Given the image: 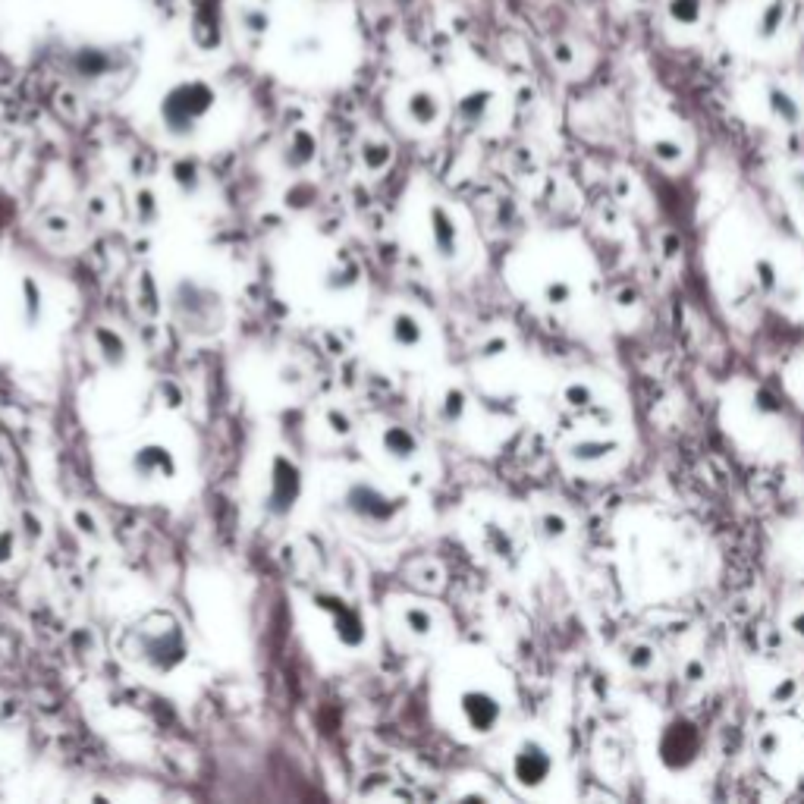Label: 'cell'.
Segmentation results:
<instances>
[{
    "instance_id": "cell-6",
    "label": "cell",
    "mask_w": 804,
    "mask_h": 804,
    "mask_svg": "<svg viewBox=\"0 0 804 804\" xmlns=\"http://www.w3.org/2000/svg\"><path fill=\"white\" fill-rule=\"evenodd\" d=\"M629 452V443H625L622 433H616L612 427L594 424L591 431L572 433L563 443L559 456L569 465L572 471H585V475H594V471H610L616 469L619 462Z\"/></svg>"
},
{
    "instance_id": "cell-23",
    "label": "cell",
    "mask_w": 804,
    "mask_h": 804,
    "mask_svg": "<svg viewBox=\"0 0 804 804\" xmlns=\"http://www.w3.org/2000/svg\"><path fill=\"white\" fill-rule=\"evenodd\" d=\"M380 446L393 462H412L418 456V437L402 424H387L380 433Z\"/></svg>"
},
{
    "instance_id": "cell-17",
    "label": "cell",
    "mask_w": 804,
    "mask_h": 804,
    "mask_svg": "<svg viewBox=\"0 0 804 804\" xmlns=\"http://www.w3.org/2000/svg\"><path fill=\"white\" fill-rule=\"evenodd\" d=\"M402 111H406V120L412 126H418V130H433V126L443 120V101H440V94L431 92V88H412V92L406 94Z\"/></svg>"
},
{
    "instance_id": "cell-39",
    "label": "cell",
    "mask_w": 804,
    "mask_h": 804,
    "mask_svg": "<svg viewBox=\"0 0 804 804\" xmlns=\"http://www.w3.org/2000/svg\"><path fill=\"white\" fill-rule=\"evenodd\" d=\"M174 176H176V183H183V186H189L195 192V186H199V167H195L192 161H180L174 167Z\"/></svg>"
},
{
    "instance_id": "cell-31",
    "label": "cell",
    "mask_w": 804,
    "mask_h": 804,
    "mask_svg": "<svg viewBox=\"0 0 804 804\" xmlns=\"http://www.w3.org/2000/svg\"><path fill=\"white\" fill-rule=\"evenodd\" d=\"M782 22H786V10H782L780 0H770V4H764L761 16H757V25H755L757 41H773V38H780Z\"/></svg>"
},
{
    "instance_id": "cell-35",
    "label": "cell",
    "mask_w": 804,
    "mask_h": 804,
    "mask_svg": "<svg viewBox=\"0 0 804 804\" xmlns=\"http://www.w3.org/2000/svg\"><path fill=\"white\" fill-rule=\"evenodd\" d=\"M782 629H786V635H792L799 644H804V601L782 610Z\"/></svg>"
},
{
    "instance_id": "cell-18",
    "label": "cell",
    "mask_w": 804,
    "mask_h": 804,
    "mask_svg": "<svg viewBox=\"0 0 804 804\" xmlns=\"http://www.w3.org/2000/svg\"><path fill=\"white\" fill-rule=\"evenodd\" d=\"M619 657H622V666L635 675H654L660 669V648L654 641H644V638H631L619 648Z\"/></svg>"
},
{
    "instance_id": "cell-10",
    "label": "cell",
    "mask_w": 804,
    "mask_h": 804,
    "mask_svg": "<svg viewBox=\"0 0 804 804\" xmlns=\"http://www.w3.org/2000/svg\"><path fill=\"white\" fill-rule=\"evenodd\" d=\"M751 692L761 698L764 707H770V710H782V707L799 704L801 682H799V675H792L782 666H757L755 675H751Z\"/></svg>"
},
{
    "instance_id": "cell-25",
    "label": "cell",
    "mask_w": 804,
    "mask_h": 804,
    "mask_svg": "<svg viewBox=\"0 0 804 804\" xmlns=\"http://www.w3.org/2000/svg\"><path fill=\"white\" fill-rule=\"evenodd\" d=\"M317 157V136L308 130H296L290 136V142H286V167L290 170H305L311 161Z\"/></svg>"
},
{
    "instance_id": "cell-13",
    "label": "cell",
    "mask_w": 804,
    "mask_h": 804,
    "mask_svg": "<svg viewBox=\"0 0 804 804\" xmlns=\"http://www.w3.org/2000/svg\"><path fill=\"white\" fill-rule=\"evenodd\" d=\"M189 31H192V44L204 54H214L223 48V6L220 0H195L192 16H189Z\"/></svg>"
},
{
    "instance_id": "cell-34",
    "label": "cell",
    "mask_w": 804,
    "mask_h": 804,
    "mask_svg": "<svg viewBox=\"0 0 804 804\" xmlns=\"http://www.w3.org/2000/svg\"><path fill=\"white\" fill-rule=\"evenodd\" d=\"M465 408H469V397H465V390L450 387V390L443 393V402H440V418L450 421V424H456V421L465 418Z\"/></svg>"
},
{
    "instance_id": "cell-16",
    "label": "cell",
    "mask_w": 804,
    "mask_h": 804,
    "mask_svg": "<svg viewBox=\"0 0 804 804\" xmlns=\"http://www.w3.org/2000/svg\"><path fill=\"white\" fill-rule=\"evenodd\" d=\"M572 532H576V522H572V515L566 513L563 506H557V503H547V506H540L538 513H534V534H538L547 547L566 544V540L572 538Z\"/></svg>"
},
{
    "instance_id": "cell-14",
    "label": "cell",
    "mask_w": 804,
    "mask_h": 804,
    "mask_svg": "<svg viewBox=\"0 0 804 804\" xmlns=\"http://www.w3.org/2000/svg\"><path fill=\"white\" fill-rule=\"evenodd\" d=\"M427 229H431V246L440 261H459L462 258V227L456 214L446 204H431L427 208Z\"/></svg>"
},
{
    "instance_id": "cell-19",
    "label": "cell",
    "mask_w": 804,
    "mask_h": 804,
    "mask_svg": "<svg viewBox=\"0 0 804 804\" xmlns=\"http://www.w3.org/2000/svg\"><path fill=\"white\" fill-rule=\"evenodd\" d=\"M424 336H427L424 324L412 311H397L390 317V343L399 353H421L424 349Z\"/></svg>"
},
{
    "instance_id": "cell-29",
    "label": "cell",
    "mask_w": 804,
    "mask_h": 804,
    "mask_svg": "<svg viewBox=\"0 0 804 804\" xmlns=\"http://www.w3.org/2000/svg\"><path fill=\"white\" fill-rule=\"evenodd\" d=\"M402 629H406L412 638H431L433 629H437V616H433V610H427V606L408 603V606H402Z\"/></svg>"
},
{
    "instance_id": "cell-9",
    "label": "cell",
    "mask_w": 804,
    "mask_h": 804,
    "mask_svg": "<svg viewBox=\"0 0 804 804\" xmlns=\"http://www.w3.org/2000/svg\"><path fill=\"white\" fill-rule=\"evenodd\" d=\"M138 654H142V660L148 663L151 669H157V673H170V669H176L183 660H186L189 648H186V638H183L180 629H145L142 631V644H138Z\"/></svg>"
},
{
    "instance_id": "cell-37",
    "label": "cell",
    "mask_w": 804,
    "mask_h": 804,
    "mask_svg": "<svg viewBox=\"0 0 804 804\" xmlns=\"http://www.w3.org/2000/svg\"><path fill=\"white\" fill-rule=\"evenodd\" d=\"M22 296H25V317L35 324L38 315H41V290H38L35 280H29V277L22 280Z\"/></svg>"
},
{
    "instance_id": "cell-8",
    "label": "cell",
    "mask_w": 804,
    "mask_h": 804,
    "mask_svg": "<svg viewBox=\"0 0 804 804\" xmlns=\"http://www.w3.org/2000/svg\"><path fill=\"white\" fill-rule=\"evenodd\" d=\"M757 107L770 123L782 126V130H799L804 126V101L795 94V88L782 85V82H757Z\"/></svg>"
},
{
    "instance_id": "cell-24",
    "label": "cell",
    "mask_w": 804,
    "mask_h": 804,
    "mask_svg": "<svg viewBox=\"0 0 804 804\" xmlns=\"http://www.w3.org/2000/svg\"><path fill=\"white\" fill-rule=\"evenodd\" d=\"M236 25H239V31L246 38H252V41H264L267 31H271V10L267 6H258V4H239L236 6Z\"/></svg>"
},
{
    "instance_id": "cell-27",
    "label": "cell",
    "mask_w": 804,
    "mask_h": 804,
    "mask_svg": "<svg viewBox=\"0 0 804 804\" xmlns=\"http://www.w3.org/2000/svg\"><path fill=\"white\" fill-rule=\"evenodd\" d=\"M73 69L82 76V79H101V76H107L113 69V60H111V54L101 48H82V50H76V57H73Z\"/></svg>"
},
{
    "instance_id": "cell-2",
    "label": "cell",
    "mask_w": 804,
    "mask_h": 804,
    "mask_svg": "<svg viewBox=\"0 0 804 804\" xmlns=\"http://www.w3.org/2000/svg\"><path fill=\"white\" fill-rule=\"evenodd\" d=\"M726 406H729V412H732V421L726 431L742 433L745 427L755 431V424H757L755 446H764L767 440H773V443L782 446V437L789 433V421H786V415H782L780 402H776V397L767 390V387L738 384L736 390L729 393Z\"/></svg>"
},
{
    "instance_id": "cell-43",
    "label": "cell",
    "mask_w": 804,
    "mask_h": 804,
    "mask_svg": "<svg viewBox=\"0 0 804 804\" xmlns=\"http://www.w3.org/2000/svg\"><path fill=\"white\" fill-rule=\"evenodd\" d=\"M799 397H801V406H804V390H801V393H799Z\"/></svg>"
},
{
    "instance_id": "cell-26",
    "label": "cell",
    "mask_w": 804,
    "mask_h": 804,
    "mask_svg": "<svg viewBox=\"0 0 804 804\" xmlns=\"http://www.w3.org/2000/svg\"><path fill=\"white\" fill-rule=\"evenodd\" d=\"M707 4L704 0H666V19L679 31H694L704 22Z\"/></svg>"
},
{
    "instance_id": "cell-5",
    "label": "cell",
    "mask_w": 804,
    "mask_h": 804,
    "mask_svg": "<svg viewBox=\"0 0 804 804\" xmlns=\"http://www.w3.org/2000/svg\"><path fill=\"white\" fill-rule=\"evenodd\" d=\"M340 509L368 532H390L402 522L406 503L402 496L387 494L380 484L374 481H349L340 494Z\"/></svg>"
},
{
    "instance_id": "cell-44",
    "label": "cell",
    "mask_w": 804,
    "mask_h": 804,
    "mask_svg": "<svg viewBox=\"0 0 804 804\" xmlns=\"http://www.w3.org/2000/svg\"><path fill=\"white\" fill-rule=\"evenodd\" d=\"M0 494H4V484H0Z\"/></svg>"
},
{
    "instance_id": "cell-32",
    "label": "cell",
    "mask_w": 804,
    "mask_h": 804,
    "mask_svg": "<svg viewBox=\"0 0 804 804\" xmlns=\"http://www.w3.org/2000/svg\"><path fill=\"white\" fill-rule=\"evenodd\" d=\"M786 195H789V208H792L795 223H799V229L804 233V161L792 164L786 170Z\"/></svg>"
},
{
    "instance_id": "cell-30",
    "label": "cell",
    "mask_w": 804,
    "mask_h": 804,
    "mask_svg": "<svg viewBox=\"0 0 804 804\" xmlns=\"http://www.w3.org/2000/svg\"><path fill=\"white\" fill-rule=\"evenodd\" d=\"M610 308L616 311L619 317H622V324H635L638 317H641L644 302H641V296H638L635 286L622 283V286H616V290H612V296H610Z\"/></svg>"
},
{
    "instance_id": "cell-42",
    "label": "cell",
    "mask_w": 804,
    "mask_h": 804,
    "mask_svg": "<svg viewBox=\"0 0 804 804\" xmlns=\"http://www.w3.org/2000/svg\"><path fill=\"white\" fill-rule=\"evenodd\" d=\"M76 522H79V532L88 534V538H98V522L85 513V509H76Z\"/></svg>"
},
{
    "instance_id": "cell-21",
    "label": "cell",
    "mask_w": 804,
    "mask_h": 804,
    "mask_svg": "<svg viewBox=\"0 0 804 804\" xmlns=\"http://www.w3.org/2000/svg\"><path fill=\"white\" fill-rule=\"evenodd\" d=\"M494 104H496V94L490 88H471V92H465L459 98V120L465 126H471V130H478V126H484L490 120Z\"/></svg>"
},
{
    "instance_id": "cell-4",
    "label": "cell",
    "mask_w": 804,
    "mask_h": 804,
    "mask_svg": "<svg viewBox=\"0 0 804 804\" xmlns=\"http://www.w3.org/2000/svg\"><path fill=\"white\" fill-rule=\"evenodd\" d=\"M217 88L208 79H180L170 85L161 98V126L174 138H189L199 132V126L214 113Z\"/></svg>"
},
{
    "instance_id": "cell-40",
    "label": "cell",
    "mask_w": 804,
    "mask_h": 804,
    "mask_svg": "<svg viewBox=\"0 0 804 804\" xmlns=\"http://www.w3.org/2000/svg\"><path fill=\"white\" fill-rule=\"evenodd\" d=\"M327 424H330V431L340 433V437L353 433V418H349L346 412H340V408H327Z\"/></svg>"
},
{
    "instance_id": "cell-41",
    "label": "cell",
    "mask_w": 804,
    "mask_h": 804,
    "mask_svg": "<svg viewBox=\"0 0 804 804\" xmlns=\"http://www.w3.org/2000/svg\"><path fill=\"white\" fill-rule=\"evenodd\" d=\"M13 550H16V534H13V532H0V566L10 563Z\"/></svg>"
},
{
    "instance_id": "cell-1",
    "label": "cell",
    "mask_w": 804,
    "mask_h": 804,
    "mask_svg": "<svg viewBox=\"0 0 804 804\" xmlns=\"http://www.w3.org/2000/svg\"><path fill=\"white\" fill-rule=\"evenodd\" d=\"M452 692V713H456V726L471 738H487L500 732L503 719H506V694H503L500 673H469L462 675Z\"/></svg>"
},
{
    "instance_id": "cell-38",
    "label": "cell",
    "mask_w": 804,
    "mask_h": 804,
    "mask_svg": "<svg viewBox=\"0 0 804 804\" xmlns=\"http://www.w3.org/2000/svg\"><path fill=\"white\" fill-rule=\"evenodd\" d=\"M682 682H685V685H701V682H707L704 657H688V660L682 663Z\"/></svg>"
},
{
    "instance_id": "cell-22",
    "label": "cell",
    "mask_w": 804,
    "mask_h": 804,
    "mask_svg": "<svg viewBox=\"0 0 804 804\" xmlns=\"http://www.w3.org/2000/svg\"><path fill=\"white\" fill-rule=\"evenodd\" d=\"M648 151H650V157H654L657 164H660V167H666V170H679V167H685L688 164V155H692V151H688V145L682 142L679 136H673V132H663V136H654L648 142Z\"/></svg>"
},
{
    "instance_id": "cell-45",
    "label": "cell",
    "mask_w": 804,
    "mask_h": 804,
    "mask_svg": "<svg viewBox=\"0 0 804 804\" xmlns=\"http://www.w3.org/2000/svg\"><path fill=\"white\" fill-rule=\"evenodd\" d=\"M638 4H644V0H638Z\"/></svg>"
},
{
    "instance_id": "cell-15",
    "label": "cell",
    "mask_w": 804,
    "mask_h": 804,
    "mask_svg": "<svg viewBox=\"0 0 804 804\" xmlns=\"http://www.w3.org/2000/svg\"><path fill=\"white\" fill-rule=\"evenodd\" d=\"M132 475L142 481H174L180 475V462L164 443H142L132 452Z\"/></svg>"
},
{
    "instance_id": "cell-20",
    "label": "cell",
    "mask_w": 804,
    "mask_h": 804,
    "mask_svg": "<svg viewBox=\"0 0 804 804\" xmlns=\"http://www.w3.org/2000/svg\"><path fill=\"white\" fill-rule=\"evenodd\" d=\"M559 399H563L566 408H572V412H585L591 415L597 406H601V384L591 378H569L563 387H559Z\"/></svg>"
},
{
    "instance_id": "cell-33",
    "label": "cell",
    "mask_w": 804,
    "mask_h": 804,
    "mask_svg": "<svg viewBox=\"0 0 804 804\" xmlns=\"http://www.w3.org/2000/svg\"><path fill=\"white\" fill-rule=\"evenodd\" d=\"M390 161H393V148L387 142H380V138H368V142L362 145V164H365V170H371V174L387 170Z\"/></svg>"
},
{
    "instance_id": "cell-7",
    "label": "cell",
    "mask_w": 804,
    "mask_h": 804,
    "mask_svg": "<svg viewBox=\"0 0 804 804\" xmlns=\"http://www.w3.org/2000/svg\"><path fill=\"white\" fill-rule=\"evenodd\" d=\"M264 481H267V490H264V509L271 515H286L292 506H296L299 494H302V475H299L296 462L292 459H286L283 452H273L271 462H267V471H264Z\"/></svg>"
},
{
    "instance_id": "cell-11",
    "label": "cell",
    "mask_w": 804,
    "mask_h": 804,
    "mask_svg": "<svg viewBox=\"0 0 804 804\" xmlns=\"http://www.w3.org/2000/svg\"><path fill=\"white\" fill-rule=\"evenodd\" d=\"M654 755L669 770H688L701 755V736L694 732V726L673 719L660 729V742H657Z\"/></svg>"
},
{
    "instance_id": "cell-28",
    "label": "cell",
    "mask_w": 804,
    "mask_h": 804,
    "mask_svg": "<svg viewBox=\"0 0 804 804\" xmlns=\"http://www.w3.org/2000/svg\"><path fill=\"white\" fill-rule=\"evenodd\" d=\"M94 346H98L101 359L107 362V365L120 368L126 362V355H130V349H126V340L117 334V330L111 327H94Z\"/></svg>"
},
{
    "instance_id": "cell-36",
    "label": "cell",
    "mask_w": 804,
    "mask_h": 804,
    "mask_svg": "<svg viewBox=\"0 0 804 804\" xmlns=\"http://www.w3.org/2000/svg\"><path fill=\"white\" fill-rule=\"evenodd\" d=\"M550 57H553V63H557L559 69H576L578 67V48L569 41V38H559V41H553Z\"/></svg>"
},
{
    "instance_id": "cell-12",
    "label": "cell",
    "mask_w": 804,
    "mask_h": 804,
    "mask_svg": "<svg viewBox=\"0 0 804 804\" xmlns=\"http://www.w3.org/2000/svg\"><path fill=\"white\" fill-rule=\"evenodd\" d=\"M315 603H317V610L327 616V622H330V629H334L336 641H340L346 650H359L362 644L368 641L365 619H362V612L355 610L353 603L336 601V597H317Z\"/></svg>"
},
{
    "instance_id": "cell-3",
    "label": "cell",
    "mask_w": 804,
    "mask_h": 804,
    "mask_svg": "<svg viewBox=\"0 0 804 804\" xmlns=\"http://www.w3.org/2000/svg\"><path fill=\"white\" fill-rule=\"evenodd\" d=\"M506 773H509V782L515 789H522L525 795H544L563 776V764H559V755L553 751V745L544 736L525 732L509 748Z\"/></svg>"
}]
</instances>
